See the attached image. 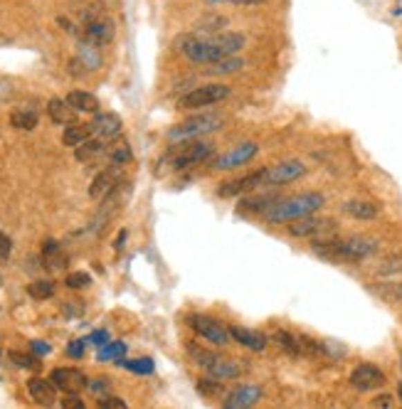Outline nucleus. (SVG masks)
<instances>
[{"mask_svg":"<svg viewBox=\"0 0 402 409\" xmlns=\"http://www.w3.org/2000/svg\"><path fill=\"white\" fill-rule=\"evenodd\" d=\"M244 45H247V37L237 30H227V33L217 35H193V37L183 39L181 55L188 62L208 67L222 57H235L237 52L244 50Z\"/></svg>","mask_w":402,"mask_h":409,"instance_id":"nucleus-1","label":"nucleus"},{"mask_svg":"<svg viewBox=\"0 0 402 409\" xmlns=\"http://www.w3.org/2000/svg\"><path fill=\"white\" fill-rule=\"evenodd\" d=\"M311 252L316 257L326 259V262H336V264H356L363 259L373 257L378 252V242L373 237H346V239H338V237H318L311 242Z\"/></svg>","mask_w":402,"mask_h":409,"instance_id":"nucleus-2","label":"nucleus"},{"mask_svg":"<svg viewBox=\"0 0 402 409\" xmlns=\"http://www.w3.org/2000/svg\"><path fill=\"white\" fill-rule=\"evenodd\" d=\"M323 205H326V197L321 192H301V195L279 197L277 205L264 212V219L269 224H289L294 219L306 217V215H316Z\"/></svg>","mask_w":402,"mask_h":409,"instance_id":"nucleus-3","label":"nucleus"},{"mask_svg":"<svg viewBox=\"0 0 402 409\" xmlns=\"http://www.w3.org/2000/svg\"><path fill=\"white\" fill-rule=\"evenodd\" d=\"M188 355L198 365L200 370H205L210 377H215V380L225 382V380H237L242 375V365L237 360L227 358L222 353H215V350H210V347H203L198 343H190L188 345Z\"/></svg>","mask_w":402,"mask_h":409,"instance_id":"nucleus-4","label":"nucleus"},{"mask_svg":"<svg viewBox=\"0 0 402 409\" xmlns=\"http://www.w3.org/2000/svg\"><path fill=\"white\" fill-rule=\"evenodd\" d=\"M225 126V118L217 116V113H198V116H190L181 124H176L168 131V140L170 143H185V140H198L203 136H210L220 131Z\"/></svg>","mask_w":402,"mask_h":409,"instance_id":"nucleus-5","label":"nucleus"},{"mask_svg":"<svg viewBox=\"0 0 402 409\" xmlns=\"http://www.w3.org/2000/svg\"><path fill=\"white\" fill-rule=\"evenodd\" d=\"M370 291L378 293L385 301H400L402 298V257H390L375 269V281Z\"/></svg>","mask_w":402,"mask_h":409,"instance_id":"nucleus-6","label":"nucleus"},{"mask_svg":"<svg viewBox=\"0 0 402 409\" xmlns=\"http://www.w3.org/2000/svg\"><path fill=\"white\" fill-rule=\"evenodd\" d=\"M178 148H173V151L168 153V156L163 158V163L168 165V170H188V168H195V165H200V163H205L210 156H212V151H215V146L212 143H208V140H185V143H176Z\"/></svg>","mask_w":402,"mask_h":409,"instance_id":"nucleus-7","label":"nucleus"},{"mask_svg":"<svg viewBox=\"0 0 402 409\" xmlns=\"http://www.w3.org/2000/svg\"><path fill=\"white\" fill-rule=\"evenodd\" d=\"M232 94V89L227 84H205L198 89H190L188 94H183L178 99V109L181 111H195V109H205L212 107V104H220L227 96Z\"/></svg>","mask_w":402,"mask_h":409,"instance_id":"nucleus-8","label":"nucleus"},{"mask_svg":"<svg viewBox=\"0 0 402 409\" xmlns=\"http://www.w3.org/2000/svg\"><path fill=\"white\" fill-rule=\"evenodd\" d=\"M309 173L306 163L296 161V158H289V161H282L272 168H264L262 173V188H282L289 185V183H296L304 175Z\"/></svg>","mask_w":402,"mask_h":409,"instance_id":"nucleus-9","label":"nucleus"},{"mask_svg":"<svg viewBox=\"0 0 402 409\" xmlns=\"http://www.w3.org/2000/svg\"><path fill=\"white\" fill-rule=\"evenodd\" d=\"M289 227V235L296 237V239H318V237H334L336 230H338V222L331 217H318V215H306L301 219H294V222L286 224Z\"/></svg>","mask_w":402,"mask_h":409,"instance_id":"nucleus-10","label":"nucleus"},{"mask_svg":"<svg viewBox=\"0 0 402 409\" xmlns=\"http://www.w3.org/2000/svg\"><path fill=\"white\" fill-rule=\"evenodd\" d=\"M387 382L385 372L380 370L375 363H360L356 365L351 370V375H348V385L356 390V392H378V390H383Z\"/></svg>","mask_w":402,"mask_h":409,"instance_id":"nucleus-11","label":"nucleus"},{"mask_svg":"<svg viewBox=\"0 0 402 409\" xmlns=\"http://www.w3.org/2000/svg\"><path fill=\"white\" fill-rule=\"evenodd\" d=\"M188 323H190V328H193L195 333H198L200 338H205V340L210 343V345H217V347H225L227 343H230V328L227 325H222L217 318H212V316H205V313H195L188 318Z\"/></svg>","mask_w":402,"mask_h":409,"instance_id":"nucleus-12","label":"nucleus"},{"mask_svg":"<svg viewBox=\"0 0 402 409\" xmlns=\"http://www.w3.org/2000/svg\"><path fill=\"white\" fill-rule=\"evenodd\" d=\"M113 35H116V25H113L111 17L104 15V12H91L84 20V39L91 42V45H97V47L109 45L113 39Z\"/></svg>","mask_w":402,"mask_h":409,"instance_id":"nucleus-13","label":"nucleus"},{"mask_svg":"<svg viewBox=\"0 0 402 409\" xmlns=\"http://www.w3.org/2000/svg\"><path fill=\"white\" fill-rule=\"evenodd\" d=\"M91 131H94L97 138L109 143V140L121 138V134H124V121H121L119 113H113V111H97L94 118H91Z\"/></svg>","mask_w":402,"mask_h":409,"instance_id":"nucleus-14","label":"nucleus"},{"mask_svg":"<svg viewBox=\"0 0 402 409\" xmlns=\"http://www.w3.org/2000/svg\"><path fill=\"white\" fill-rule=\"evenodd\" d=\"M50 380L62 392H84L86 387H89V377L82 370H77V367H55Z\"/></svg>","mask_w":402,"mask_h":409,"instance_id":"nucleus-15","label":"nucleus"},{"mask_svg":"<svg viewBox=\"0 0 402 409\" xmlns=\"http://www.w3.org/2000/svg\"><path fill=\"white\" fill-rule=\"evenodd\" d=\"M257 153H259V146H257V143H242V146L232 148V151L222 153L212 165H215V170H235V168H239V165H247L250 161H255Z\"/></svg>","mask_w":402,"mask_h":409,"instance_id":"nucleus-16","label":"nucleus"},{"mask_svg":"<svg viewBox=\"0 0 402 409\" xmlns=\"http://www.w3.org/2000/svg\"><path fill=\"white\" fill-rule=\"evenodd\" d=\"M262 173H264V168L255 170V173H250V175H242V178H237V180H227V183H222V185L217 188V195L237 197V195H244V192L262 190Z\"/></svg>","mask_w":402,"mask_h":409,"instance_id":"nucleus-17","label":"nucleus"},{"mask_svg":"<svg viewBox=\"0 0 402 409\" xmlns=\"http://www.w3.org/2000/svg\"><path fill=\"white\" fill-rule=\"evenodd\" d=\"M119 183H121V165L111 163L107 170H102L97 178L91 180L89 197H91V200H104V197H107L109 192L113 190V188L119 185Z\"/></svg>","mask_w":402,"mask_h":409,"instance_id":"nucleus-18","label":"nucleus"},{"mask_svg":"<svg viewBox=\"0 0 402 409\" xmlns=\"http://www.w3.org/2000/svg\"><path fill=\"white\" fill-rule=\"evenodd\" d=\"M264 397V390L259 385H239L235 387L232 392L227 394L225 407L227 409H244V407H255L259 399Z\"/></svg>","mask_w":402,"mask_h":409,"instance_id":"nucleus-19","label":"nucleus"},{"mask_svg":"<svg viewBox=\"0 0 402 409\" xmlns=\"http://www.w3.org/2000/svg\"><path fill=\"white\" fill-rule=\"evenodd\" d=\"M230 336L239 343L242 347L252 350V353H264L266 345H269V336L259 331H252V328H244V325H232L230 328Z\"/></svg>","mask_w":402,"mask_h":409,"instance_id":"nucleus-20","label":"nucleus"},{"mask_svg":"<svg viewBox=\"0 0 402 409\" xmlns=\"http://www.w3.org/2000/svg\"><path fill=\"white\" fill-rule=\"evenodd\" d=\"M28 394L40 407H52L57 402V385L45 377H33V380H28Z\"/></svg>","mask_w":402,"mask_h":409,"instance_id":"nucleus-21","label":"nucleus"},{"mask_svg":"<svg viewBox=\"0 0 402 409\" xmlns=\"http://www.w3.org/2000/svg\"><path fill=\"white\" fill-rule=\"evenodd\" d=\"M42 266L50 271H64L69 266V259L62 252V247H60V242L55 239L42 242Z\"/></svg>","mask_w":402,"mask_h":409,"instance_id":"nucleus-22","label":"nucleus"},{"mask_svg":"<svg viewBox=\"0 0 402 409\" xmlns=\"http://www.w3.org/2000/svg\"><path fill=\"white\" fill-rule=\"evenodd\" d=\"M277 202H279V195H274V192H257V195L244 197V200L239 202V212L264 215L266 210H272Z\"/></svg>","mask_w":402,"mask_h":409,"instance_id":"nucleus-23","label":"nucleus"},{"mask_svg":"<svg viewBox=\"0 0 402 409\" xmlns=\"http://www.w3.org/2000/svg\"><path fill=\"white\" fill-rule=\"evenodd\" d=\"M67 104L77 113H97L99 111V99L91 91L84 89H72L67 94Z\"/></svg>","mask_w":402,"mask_h":409,"instance_id":"nucleus-24","label":"nucleus"},{"mask_svg":"<svg viewBox=\"0 0 402 409\" xmlns=\"http://www.w3.org/2000/svg\"><path fill=\"white\" fill-rule=\"evenodd\" d=\"M47 116L52 118V124L69 126V124H74V116H77V111L69 107L67 99H50V101H47Z\"/></svg>","mask_w":402,"mask_h":409,"instance_id":"nucleus-25","label":"nucleus"},{"mask_svg":"<svg viewBox=\"0 0 402 409\" xmlns=\"http://www.w3.org/2000/svg\"><path fill=\"white\" fill-rule=\"evenodd\" d=\"M343 212L348 215V217L353 219H363V222H368V219H375L378 217V205L375 202H368V200H348L343 202Z\"/></svg>","mask_w":402,"mask_h":409,"instance_id":"nucleus-26","label":"nucleus"},{"mask_svg":"<svg viewBox=\"0 0 402 409\" xmlns=\"http://www.w3.org/2000/svg\"><path fill=\"white\" fill-rule=\"evenodd\" d=\"M94 136V131H91V124H69L64 126L62 131V143L67 148H77L80 143H84L86 138H91Z\"/></svg>","mask_w":402,"mask_h":409,"instance_id":"nucleus-27","label":"nucleus"},{"mask_svg":"<svg viewBox=\"0 0 402 409\" xmlns=\"http://www.w3.org/2000/svg\"><path fill=\"white\" fill-rule=\"evenodd\" d=\"M269 340L277 343V345L282 347V353L291 355V358H296V355L304 353V350H301V338L294 336V333H289V331H282V328H279V331H274Z\"/></svg>","mask_w":402,"mask_h":409,"instance_id":"nucleus-28","label":"nucleus"},{"mask_svg":"<svg viewBox=\"0 0 402 409\" xmlns=\"http://www.w3.org/2000/svg\"><path fill=\"white\" fill-rule=\"evenodd\" d=\"M104 143H107V140L97 138V136H94V138H86L84 143H80V146H77V151H74V158H77L80 163L97 161V158L104 153Z\"/></svg>","mask_w":402,"mask_h":409,"instance_id":"nucleus-29","label":"nucleus"},{"mask_svg":"<svg viewBox=\"0 0 402 409\" xmlns=\"http://www.w3.org/2000/svg\"><path fill=\"white\" fill-rule=\"evenodd\" d=\"M40 121V113L35 111V109H15L10 113V126L17 131H33Z\"/></svg>","mask_w":402,"mask_h":409,"instance_id":"nucleus-30","label":"nucleus"},{"mask_svg":"<svg viewBox=\"0 0 402 409\" xmlns=\"http://www.w3.org/2000/svg\"><path fill=\"white\" fill-rule=\"evenodd\" d=\"M77 60H80V62L84 64L86 72H94V69L102 67V55H99L97 45H91V42H82Z\"/></svg>","mask_w":402,"mask_h":409,"instance_id":"nucleus-31","label":"nucleus"},{"mask_svg":"<svg viewBox=\"0 0 402 409\" xmlns=\"http://www.w3.org/2000/svg\"><path fill=\"white\" fill-rule=\"evenodd\" d=\"M242 67H244V60H239L237 55L222 57V60H217V62L208 64V72L205 74H237Z\"/></svg>","mask_w":402,"mask_h":409,"instance_id":"nucleus-32","label":"nucleus"},{"mask_svg":"<svg viewBox=\"0 0 402 409\" xmlns=\"http://www.w3.org/2000/svg\"><path fill=\"white\" fill-rule=\"evenodd\" d=\"M116 365L119 367H124V370L134 372V375H153V370H156V365H153L151 358H138V360H116Z\"/></svg>","mask_w":402,"mask_h":409,"instance_id":"nucleus-33","label":"nucleus"},{"mask_svg":"<svg viewBox=\"0 0 402 409\" xmlns=\"http://www.w3.org/2000/svg\"><path fill=\"white\" fill-rule=\"evenodd\" d=\"M126 350H129V347H126V343H121V340H109L107 345L99 347L97 358L102 360V363H109V360H113V363H116V360L124 358Z\"/></svg>","mask_w":402,"mask_h":409,"instance_id":"nucleus-34","label":"nucleus"},{"mask_svg":"<svg viewBox=\"0 0 402 409\" xmlns=\"http://www.w3.org/2000/svg\"><path fill=\"white\" fill-rule=\"evenodd\" d=\"M28 293L35 301H47V298L55 296V284L52 281H33L28 286Z\"/></svg>","mask_w":402,"mask_h":409,"instance_id":"nucleus-35","label":"nucleus"},{"mask_svg":"<svg viewBox=\"0 0 402 409\" xmlns=\"http://www.w3.org/2000/svg\"><path fill=\"white\" fill-rule=\"evenodd\" d=\"M198 392L203 394L205 399L220 397V394H222L220 380H215V377H203V380H198Z\"/></svg>","mask_w":402,"mask_h":409,"instance_id":"nucleus-36","label":"nucleus"},{"mask_svg":"<svg viewBox=\"0 0 402 409\" xmlns=\"http://www.w3.org/2000/svg\"><path fill=\"white\" fill-rule=\"evenodd\" d=\"M8 360L15 365L17 370H40V363L28 353H8Z\"/></svg>","mask_w":402,"mask_h":409,"instance_id":"nucleus-37","label":"nucleus"},{"mask_svg":"<svg viewBox=\"0 0 402 409\" xmlns=\"http://www.w3.org/2000/svg\"><path fill=\"white\" fill-rule=\"evenodd\" d=\"M64 284H67V289L82 291V289H89L91 286V276L86 271H72V274L64 276Z\"/></svg>","mask_w":402,"mask_h":409,"instance_id":"nucleus-38","label":"nucleus"},{"mask_svg":"<svg viewBox=\"0 0 402 409\" xmlns=\"http://www.w3.org/2000/svg\"><path fill=\"white\" fill-rule=\"evenodd\" d=\"M91 394L97 399L107 397V394H111V380H107V377H94V380H89V387H86Z\"/></svg>","mask_w":402,"mask_h":409,"instance_id":"nucleus-39","label":"nucleus"},{"mask_svg":"<svg viewBox=\"0 0 402 409\" xmlns=\"http://www.w3.org/2000/svg\"><path fill=\"white\" fill-rule=\"evenodd\" d=\"M111 163H116V165H126V163H131V158H134V153H131V146H119L111 151Z\"/></svg>","mask_w":402,"mask_h":409,"instance_id":"nucleus-40","label":"nucleus"},{"mask_svg":"<svg viewBox=\"0 0 402 409\" xmlns=\"http://www.w3.org/2000/svg\"><path fill=\"white\" fill-rule=\"evenodd\" d=\"M84 345H86V340H69L67 343V358H74V360L84 358Z\"/></svg>","mask_w":402,"mask_h":409,"instance_id":"nucleus-41","label":"nucleus"},{"mask_svg":"<svg viewBox=\"0 0 402 409\" xmlns=\"http://www.w3.org/2000/svg\"><path fill=\"white\" fill-rule=\"evenodd\" d=\"M62 407H67V409H82V407H84V402H82L80 392H64Z\"/></svg>","mask_w":402,"mask_h":409,"instance_id":"nucleus-42","label":"nucleus"},{"mask_svg":"<svg viewBox=\"0 0 402 409\" xmlns=\"http://www.w3.org/2000/svg\"><path fill=\"white\" fill-rule=\"evenodd\" d=\"M109 340H111V336H109V331H94L89 338H86V343H91V345H97V347L107 345Z\"/></svg>","mask_w":402,"mask_h":409,"instance_id":"nucleus-43","label":"nucleus"},{"mask_svg":"<svg viewBox=\"0 0 402 409\" xmlns=\"http://www.w3.org/2000/svg\"><path fill=\"white\" fill-rule=\"evenodd\" d=\"M99 407H109V409H126V402L119 397H111V394H107V397L99 399Z\"/></svg>","mask_w":402,"mask_h":409,"instance_id":"nucleus-44","label":"nucleus"},{"mask_svg":"<svg viewBox=\"0 0 402 409\" xmlns=\"http://www.w3.org/2000/svg\"><path fill=\"white\" fill-rule=\"evenodd\" d=\"M10 252H12L10 237H6L3 232H0V262H6V259L10 257Z\"/></svg>","mask_w":402,"mask_h":409,"instance_id":"nucleus-45","label":"nucleus"},{"mask_svg":"<svg viewBox=\"0 0 402 409\" xmlns=\"http://www.w3.org/2000/svg\"><path fill=\"white\" fill-rule=\"evenodd\" d=\"M30 347H33L35 355H50L52 353L50 343H45V340H33V343H30Z\"/></svg>","mask_w":402,"mask_h":409,"instance_id":"nucleus-46","label":"nucleus"},{"mask_svg":"<svg viewBox=\"0 0 402 409\" xmlns=\"http://www.w3.org/2000/svg\"><path fill=\"white\" fill-rule=\"evenodd\" d=\"M10 99H12V84L6 82V79H0V104H6Z\"/></svg>","mask_w":402,"mask_h":409,"instance_id":"nucleus-47","label":"nucleus"},{"mask_svg":"<svg viewBox=\"0 0 402 409\" xmlns=\"http://www.w3.org/2000/svg\"><path fill=\"white\" fill-rule=\"evenodd\" d=\"M392 402H395V399H392V394H378V397H373V407H392Z\"/></svg>","mask_w":402,"mask_h":409,"instance_id":"nucleus-48","label":"nucleus"},{"mask_svg":"<svg viewBox=\"0 0 402 409\" xmlns=\"http://www.w3.org/2000/svg\"><path fill=\"white\" fill-rule=\"evenodd\" d=\"M212 3H232V6H264L266 0H212Z\"/></svg>","mask_w":402,"mask_h":409,"instance_id":"nucleus-49","label":"nucleus"},{"mask_svg":"<svg viewBox=\"0 0 402 409\" xmlns=\"http://www.w3.org/2000/svg\"><path fill=\"white\" fill-rule=\"evenodd\" d=\"M82 311H80V306H77V303H64V316H67V318H72V316H80Z\"/></svg>","mask_w":402,"mask_h":409,"instance_id":"nucleus-50","label":"nucleus"},{"mask_svg":"<svg viewBox=\"0 0 402 409\" xmlns=\"http://www.w3.org/2000/svg\"><path fill=\"white\" fill-rule=\"evenodd\" d=\"M397 397H400V402H402V380L397 382Z\"/></svg>","mask_w":402,"mask_h":409,"instance_id":"nucleus-51","label":"nucleus"},{"mask_svg":"<svg viewBox=\"0 0 402 409\" xmlns=\"http://www.w3.org/2000/svg\"><path fill=\"white\" fill-rule=\"evenodd\" d=\"M400 367H402V353H400Z\"/></svg>","mask_w":402,"mask_h":409,"instance_id":"nucleus-52","label":"nucleus"}]
</instances>
